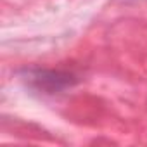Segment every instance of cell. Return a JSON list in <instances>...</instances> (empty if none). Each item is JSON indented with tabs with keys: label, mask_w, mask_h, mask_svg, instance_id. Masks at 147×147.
I'll list each match as a JSON object with an SVG mask.
<instances>
[{
	"label": "cell",
	"mask_w": 147,
	"mask_h": 147,
	"mask_svg": "<svg viewBox=\"0 0 147 147\" xmlns=\"http://www.w3.org/2000/svg\"><path fill=\"white\" fill-rule=\"evenodd\" d=\"M21 82L45 95H54V94H62L67 88H73L78 83V78L69 71H59V69H42V67H30L23 69L19 73Z\"/></svg>",
	"instance_id": "cell-1"
}]
</instances>
